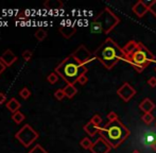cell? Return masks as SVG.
Instances as JSON below:
<instances>
[{
	"mask_svg": "<svg viewBox=\"0 0 156 153\" xmlns=\"http://www.w3.org/2000/svg\"><path fill=\"white\" fill-rule=\"evenodd\" d=\"M94 55L106 69H112L119 61L125 62L126 60L123 49L111 37L105 39L104 43L94 52Z\"/></svg>",
	"mask_w": 156,
	"mask_h": 153,
	"instance_id": "obj_1",
	"label": "cell"
},
{
	"mask_svg": "<svg viewBox=\"0 0 156 153\" xmlns=\"http://www.w3.org/2000/svg\"><path fill=\"white\" fill-rule=\"evenodd\" d=\"M99 134L112 146L113 149H117L129 138L131 131L119 119H116L114 121H108L104 126L100 128Z\"/></svg>",
	"mask_w": 156,
	"mask_h": 153,
	"instance_id": "obj_2",
	"label": "cell"
},
{
	"mask_svg": "<svg viewBox=\"0 0 156 153\" xmlns=\"http://www.w3.org/2000/svg\"><path fill=\"white\" fill-rule=\"evenodd\" d=\"M87 71H88L87 66L81 64L71 54L64 59L54 68V73H56L64 81H66L67 84L73 85L78 82L79 78L84 73H87Z\"/></svg>",
	"mask_w": 156,
	"mask_h": 153,
	"instance_id": "obj_3",
	"label": "cell"
},
{
	"mask_svg": "<svg viewBox=\"0 0 156 153\" xmlns=\"http://www.w3.org/2000/svg\"><path fill=\"white\" fill-rule=\"evenodd\" d=\"M119 23V17L109 8H105L93 20L90 25V32L94 34H108Z\"/></svg>",
	"mask_w": 156,
	"mask_h": 153,
	"instance_id": "obj_4",
	"label": "cell"
},
{
	"mask_svg": "<svg viewBox=\"0 0 156 153\" xmlns=\"http://www.w3.org/2000/svg\"><path fill=\"white\" fill-rule=\"evenodd\" d=\"M126 63L133 66L137 73H142L144 68L149 66L151 63H155L156 64V58L155 55L144 45L142 43L138 44V47L136 50L131 53L129 55L126 56Z\"/></svg>",
	"mask_w": 156,
	"mask_h": 153,
	"instance_id": "obj_5",
	"label": "cell"
},
{
	"mask_svg": "<svg viewBox=\"0 0 156 153\" xmlns=\"http://www.w3.org/2000/svg\"><path fill=\"white\" fill-rule=\"evenodd\" d=\"M15 137L18 139V141L21 145L25 146L26 148H28L38 138V133H37L30 124H25V126L15 134Z\"/></svg>",
	"mask_w": 156,
	"mask_h": 153,
	"instance_id": "obj_6",
	"label": "cell"
},
{
	"mask_svg": "<svg viewBox=\"0 0 156 153\" xmlns=\"http://www.w3.org/2000/svg\"><path fill=\"white\" fill-rule=\"evenodd\" d=\"M71 55L73 56L76 61H79L81 64L85 65V66H86L88 63H90V62H93V61L96 60L94 53H91V52L89 51V50L87 49L84 45H81L80 47H79L78 49H76V51L71 54Z\"/></svg>",
	"mask_w": 156,
	"mask_h": 153,
	"instance_id": "obj_7",
	"label": "cell"
},
{
	"mask_svg": "<svg viewBox=\"0 0 156 153\" xmlns=\"http://www.w3.org/2000/svg\"><path fill=\"white\" fill-rule=\"evenodd\" d=\"M117 95L123 100L124 102H129L134 96L136 95V89L129 83L124 82L119 88L117 89Z\"/></svg>",
	"mask_w": 156,
	"mask_h": 153,
	"instance_id": "obj_8",
	"label": "cell"
},
{
	"mask_svg": "<svg viewBox=\"0 0 156 153\" xmlns=\"http://www.w3.org/2000/svg\"><path fill=\"white\" fill-rule=\"evenodd\" d=\"M112 149H113L112 146L103 137L100 136L93 144V146L90 148V151L91 153H108Z\"/></svg>",
	"mask_w": 156,
	"mask_h": 153,
	"instance_id": "obj_9",
	"label": "cell"
},
{
	"mask_svg": "<svg viewBox=\"0 0 156 153\" xmlns=\"http://www.w3.org/2000/svg\"><path fill=\"white\" fill-rule=\"evenodd\" d=\"M17 60H18V58L13 53V51L11 49H6L5 51L0 55V61H1L6 67L12 66Z\"/></svg>",
	"mask_w": 156,
	"mask_h": 153,
	"instance_id": "obj_10",
	"label": "cell"
},
{
	"mask_svg": "<svg viewBox=\"0 0 156 153\" xmlns=\"http://www.w3.org/2000/svg\"><path fill=\"white\" fill-rule=\"evenodd\" d=\"M133 12L135 13L136 16H138L139 18L144 17L147 13L149 12V8L144 3V0H138V2H136L132 8Z\"/></svg>",
	"mask_w": 156,
	"mask_h": 153,
	"instance_id": "obj_11",
	"label": "cell"
},
{
	"mask_svg": "<svg viewBox=\"0 0 156 153\" xmlns=\"http://www.w3.org/2000/svg\"><path fill=\"white\" fill-rule=\"evenodd\" d=\"M155 108H156L155 103L150 99V98H146V99H144L139 103L140 111H142L144 114H147V113H151Z\"/></svg>",
	"mask_w": 156,
	"mask_h": 153,
	"instance_id": "obj_12",
	"label": "cell"
},
{
	"mask_svg": "<svg viewBox=\"0 0 156 153\" xmlns=\"http://www.w3.org/2000/svg\"><path fill=\"white\" fill-rule=\"evenodd\" d=\"M100 128L101 126H97L96 124H94L93 122L89 120V121L85 124L83 129H84V131L87 133V135H89V136H94L97 133L100 132Z\"/></svg>",
	"mask_w": 156,
	"mask_h": 153,
	"instance_id": "obj_13",
	"label": "cell"
},
{
	"mask_svg": "<svg viewBox=\"0 0 156 153\" xmlns=\"http://www.w3.org/2000/svg\"><path fill=\"white\" fill-rule=\"evenodd\" d=\"M21 104L16 98H11L8 102H6V109H8L10 112H12L13 114L16 112H18V110L20 109Z\"/></svg>",
	"mask_w": 156,
	"mask_h": 153,
	"instance_id": "obj_14",
	"label": "cell"
},
{
	"mask_svg": "<svg viewBox=\"0 0 156 153\" xmlns=\"http://www.w3.org/2000/svg\"><path fill=\"white\" fill-rule=\"evenodd\" d=\"M63 89H64V93H65L66 97L69 98V99L73 98L74 96L76 95V93H78V89H76V87L74 86L73 84H67Z\"/></svg>",
	"mask_w": 156,
	"mask_h": 153,
	"instance_id": "obj_15",
	"label": "cell"
},
{
	"mask_svg": "<svg viewBox=\"0 0 156 153\" xmlns=\"http://www.w3.org/2000/svg\"><path fill=\"white\" fill-rule=\"evenodd\" d=\"M60 32L64 37L69 38L76 33V28L70 27V26H64V27H60Z\"/></svg>",
	"mask_w": 156,
	"mask_h": 153,
	"instance_id": "obj_16",
	"label": "cell"
},
{
	"mask_svg": "<svg viewBox=\"0 0 156 153\" xmlns=\"http://www.w3.org/2000/svg\"><path fill=\"white\" fill-rule=\"evenodd\" d=\"M44 5L46 6V8L48 9H61L63 8V2L61 1H46L45 3H44Z\"/></svg>",
	"mask_w": 156,
	"mask_h": 153,
	"instance_id": "obj_17",
	"label": "cell"
},
{
	"mask_svg": "<svg viewBox=\"0 0 156 153\" xmlns=\"http://www.w3.org/2000/svg\"><path fill=\"white\" fill-rule=\"evenodd\" d=\"M12 119H13V121H14L16 124H19V123H21V122H23V120L26 119V117H25V115H23V113L20 112V111H18V112L12 114Z\"/></svg>",
	"mask_w": 156,
	"mask_h": 153,
	"instance_id": "obj_18",
	"label": "cell"
},
{
	"mask_svg": "<svg viewBox=\"0 0 156 153\" xmlns=\"http://www.w3.org/2000/svg\"><path fill=\"white\" fill-rule=\"evenodd\" d=\"M93 144L94 143L90 141V138H88V137H84V138H83L82 141H80L81 147H82L83 149H85V150H90Z\"/></svg>",
	"mask_w": 156,
	"mask_h": 153,
	"instance_id": "obj_19",
	"label": "cell"
},
{
	"mask_svg": "<svg viewBox=\"0 0 156 153\" xmlns=\"http://www.w3.org/2000/svg\"><path fill=\"white\" fill-rule=\"evenodd\" d=\"M141 120L146 124H151L154 121V116H153L152 113H147V114H144L141 116Z\"/></svg>",
	"mask_w": 156,
	"mask_h": 153,
	"instance_id": "obj_20",
	"label": "cell"
},
{
	"mask_svg": "<svg viewBox=\"0 0 156 153\" xmlns=\"http://www.w3.org/2000/svg\"><path fill=\"white\" fill-rule=\"evenodd\" d=\"M35 37L38 39L39 41H44V39L47 37V32H46L45 30H43V29L37 30V31L35 32Z\"/></svg>",
	"mask_w": 156,
	"mask_h": 153,
	"instance_id": "obj_21",
	"label": "cell"
},
{
	"mask_svg": "<svg viewBox=\"0 0 156 153\" xmlns=\"http://www.w3.org/2000/svg\"><path fill=\"white\" fill-rule=\"evenodd\" d=\"M58 78H60V76H58V73H52L47 76V81L50 83V84H55V83L58 81Z\"/></svg>",
	"mask_w": 156,
	"mask_h": 153,
	"instance_id": "obj_22",
	"label": "cell"
},
{
	"mask_svg": "<svg viewBox=\"0 0 156 153\" xmlns=\"http://www.w3.org/2000/svg\"><path fill=\"white\" fill-rule=\"evenodd\" d=\"M19 96H20L23 100H27L28 98L31 96V91H30L29 88H27V87H23V88L19 91Z\"/></svg>",
	"mask_w": 156,
	"mask_h": 153,
	"instance_id": "obj_23",
	"label": "cell"
},
{
	"mask_svg": "<svg viewBox=\"0 0 156 153\" xmlns=\"http://www.w3.org/2000/svg\"><path fill=\"white\" fill-rule=\"evenodd\" d=\"M28 153H48V152L46 151L41 145H35L34 147L32 148V150H30Z\"/></svg>",
	"mask_w": 156,
	"mask_h": 153,
	"instance_id": "obj_24",
	"label": "cell"
},
{
	"mask_svg": "<svg viewBox=\"0 0 156 153\" xmlns=\"http://www.w3.org/2000/svg\"><path fill=\"white\" fill-rule=\"evenodd\" d=\"M54 97H55V99H58V100H63L64 98L66 97V95H65V93H64V89L63 88H60V89H58V91H55V93H54Z\"/></svg>",
	"mask_w": 156,
	"mask_h": 153,
	"instance_id": "obj_25",
	"label": "cell"
},
{
	"mask_svg": "<svg viewBox=\"0 0 156 153\" xmlns=\"http://www.w3.org/2000/svg\"><path fill=\"white\" fill-rule=\"evenodd\" d=\"M90 121L93 122L94 124H96L97 126H100L101 122H102V118H101V116H100V115L96 114V115H94V116H93V118L90 119Z\"/></svg>",
	"mask_w": 156,
	"mask_h": 153,
	"instance_id": "obj_26",
	"label": "cell"
},
{
	"mask_svg": "<svg viewBox=\"0 0 156 153\" xmlns=\"http://www.w3.org/2000/svg\"><path fill=\"white\" fill-rule=\"evenodd\" d=\"M32 55H33V52L31 51V50H26V51L23 52V59L25 61H27V62L31 60Z\"/></svg>",
	"mask_w": 156,
	"mask_h": 153,
	"instance_id": "obj_27",
	"label": "cell"
},
{
	"mask_svg": "<svg viewBox=\"0 0 156 153\" xmlns=\"http://www.w3.org/2000/svg\"><path fill=\"white\" fill-rule=\"evenodd\" d=\"M88 82V76H86V73H84V75H82L79 78V80H78V83L79 84H81V85H85L86 83Z\"/></svg>",
	"mask_w": 156,
	"mask_h": 153,
	"instance_id": "obj_28",
	"label": "cell"
},
{
	"mask_svg": "<svg viewBox=\"0 0 156 153\" xmlns=\"http://www.w3.org/2000/svg\"><path fill=\"white\" fill-rule=\"evenodd\" d=\"M107 119H108V121H114V120L119 119V118H118L117 113H115V112H109L108 114H107Z\"/></svg>",
	"mask_w": 156,
	"mask_h": 153,
	"instance_id": "obj_29",
	"label": "cell"
},
{
	"mask_svg": "<svg viewBox=\"0 0 156 153\" xmlns=\"http://www.w3.org/2000/svg\"><path fill=\"white\" fill-rule=\"evenodd\" d=\"M149 11L156 17V0H153L152 1V4H151V6L149 8Z\"/></svg>",
	"mask_w": 156,
	"mask_h": 153,
	"instance_id": "obj_30",
	"label": "cell"
},
{
	"mask_svg": "<svg viewBox=\"0 0 156 153\" xmlns=\"http://www.w3.org/2000/svg\"><path fill=\"white\" fill-rule=\"evenodd\" d=\"M148 85H150L152 88L156 87V78L155 76H151L150 79L148 80Z\"/></svg>",
	"mask_w": 156,
	"mask_h": 153,
	"instance_id": "obj_31",
	"label": "cell"
},
{
	"mask_svg": "<svg viewBox=\"0 0 156 153\" xmlns=\"http://www.w3.org/2000/svg\"><path fill=\"white\" fill-rule=\"evenodd\" d=\"M5 101H6V96H5V94L0 93V104L4 103Z\"/></svg>",
	"mask_w": 156,
	"mask_h": 153,
	"instance_id": "obj_32",
	"label": "cell"
},
{
	"mask_svg": "<svg viewBox=\"0 0 156 153\" xmlns=\"http://www.w3.org/2000/svg\"><path fill=\"white\" fill-rule=\"evenodd\" d=\"M5 68H6V66L1 62V61H0V75H1L4 70H5Z\"/></svg>",
	"mask_w": 156,
	"mask_h": 153,
	"instance_id": "obj_33",
	"label": "cell"
},
{
	"mask_svg": "<svg viewBox=\"0 0 156 153\" xmlns=\"http://www.w3.org/2000/svg\"><path fill=\"white\" fill-rule=\"evenodd\" d=\"M150 148H151V150H152V151L156 152V141H155V143H153L152 145L150 146Z\"/></svg>",
	"mask_w": 156,
	"mask_h": 153,
	"instance_id": "obj_34",
	"label": "cell"
},
{
	"mask_svg": "<svg viewBox=\"0 0 156 153\" xmlns=\"http://www.w3.org/2000/svg\"><path fill=\"white\" fill-rule=\"evenodd\" d=\"M132 153H141L139 151V150H133V151H132Z\"/></svg>",
	"mask_w": 156,
	"mask_h": 153,
	"instance_id": "obj_35",
	"label": "cell"
},
{
	"mask_svg": "<svg viewBox=\"0 0 156 153\" xmlns=\"http://www.w3.org/2000/svg\"><path fill=\"white\" fill-rule=\"evenodd\" d=\"M155 71H156V67H155Z\"/></svg>",
	"mask_w": 156,
	"mask_h": 153,
	"instance_id": "obj_36",
	"label": "cell"
},
{
	"mask_svg": "<svg viewBox=\"0 0 156 153\" xmlns=\"http://www.w3.org/2000/svg\"><path fill=\"white\" fill-rule=\"evenodd\" d=\"M155 126H156V123H155Z\"/></svg>",
	"mask_w": 156,
	"mask_h": 153,
	"instance_id": "obj_37",
	"label": "cell"
}]
</instances>
